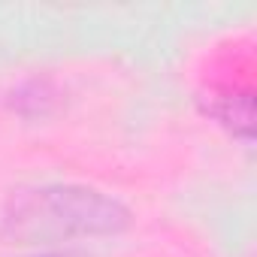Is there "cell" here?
Listing matches in <instances>:
<instances>
[{"label": "cell", "mask_w": 257, "mask_h": 257, "mask_svg": "<svg viewBox=\"0 0 257 257\" xmlns=\"http://www.w3.org/2000/svg\"><path fill=\"white\" fill-rule=\"evenodd\" d=\"M127 221L131 212L94 188L49 185L22 191L7 203L4 233L16 242H67L121 233Z\"/></svg>", "instance_id": "obj_1"}, {"label": "cell", "mask_w": 257, "mask_h": 257, "mask_svg": "<svg viewBox=\"0 0 257 257\" xmlns=\"http://www.w3.org/2000/svg\"><path fill=\"white\" fill-rule=\"evenodd\" d=\"M218 118L230 127L233 134H239L242 140H251V121H254V100L248 91L242 94H233L221 103L218 109Z\"/></svg>", "instance_id": "obj_2"}, {"label": "cell", "mask_w": 257, "mask_h": 257, "mask_svg": "<svg viewBox=\"0 0 257 257\" xmlns=\"http://www.w3.org/2000/svg\"><path fill=\"white\" fill-rule=\"evenodd\" d=\"M31 257H88L85 251H73V248H67V251H43V254H31Z\"/></svg>", "instance_id": "obj_3"}]
</instances>
